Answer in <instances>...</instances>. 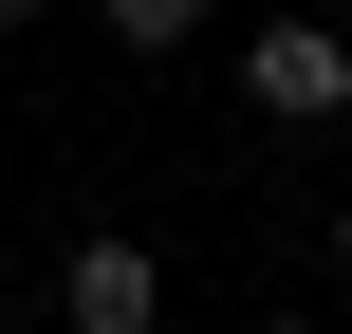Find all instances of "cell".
I'll use <instances>...</instances> for the list:
<instances>
[{
	"label": "cell",
	"mask_w": 352,
	"mask_h": 334,
	"mask_svg": "<svg viewBox=\"0 0 352 334\" xmlns=\"http://www.w3.org/2000/svg\"><path fill=\"white\" fill-rule=\"evenodd\" d=\"M334 279H352V205H334Z\"/></svg>",
	"instance_id": "cell-5"
},
{
	"label": "cell",
	"mask_w": 352,
	"mask_h": 334,
	"mask_svg": "<svg viewBox=\"0 0 352 334\" xmlns=\"http://www.w3.org/2000/svg\"><path fill=\"white\" fill-rule=\"evenodd\" d=\"M241 93H260L278 130H352V19H316V0L241 19Z\"/></svg>",
	"instance_id": "cell-1"
},
{
	"label": "cell",
	"mask_w": 352,
	"mask_h": 334,
	"mask_svg": "<svg viewBox=\"0 0 352 334\" xmlns=\"http://www.w3.org/2000/svg\"><path fill=\"white\" fill-rule=\"evenodd\" d=\"M93 19H111V56H186V37L223 19V0H93Z\"/></svg>",
	"instance_id": "cell-3"
},
{
	"label": "cell",
	"mask_w": 352,
	"mask_h": 334,
	"mask_svg": "<svg viewBox=\"0 0 352 334\" xmlns=\"http://www.w3.org/2000/svg\"><path fill=\"white\" fill-rule=\"evenodd\" d=\"M56 334H167V260H148L130 223H93V242L56 260Z\"/></svg>",
	"instance_id": "cell-2"
},
{
	"label": "cell",
	"mask_w": 352,
	"mask_h": 334,
	"mask_svg": "<svg viewBox=\"0 0 352 334\" xmlns=\"http://www.w3.org/2000/svg\"><path fill=\"white\" fill-rule=\"evenodd\" d=\"M0 37H37V0H0Z\"/></svg>",
	"instance_id": "cell-4"
},
{
	"label": "cell",
	"mask_w": 352,
	"mask_h": 334,
	"mask_svg": "<svg viewBox=\"0 0 352 334\" xmlns=\"http://www.w3.org/2000/svg\"><path fill=\"white\" fill-rule=\"evenodd\" d=\"M260 334H316V316H260Z\"/></svg>",
	"instance_id": "cell-6"
}]
</instances>
